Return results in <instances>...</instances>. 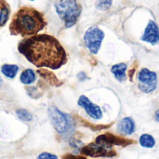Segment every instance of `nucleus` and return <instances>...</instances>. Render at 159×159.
Here are the masks:
<instances>
[{"label": "nucleus", "instance_id": "nucleus-1", "mask_svg": "<svg viewBox=\"0 0 159 159\" xmlns=\"http://www.w3.org/2000/svg\"><path fill=\"white\" fill-rule=\"evenodd\" d=\"M19 52L38 68L60 69L67 62V54L61 43L48 34H34L21 40Z\"/></svg>", "mask_w": 159, "mask_h": 159}, {"label": "nucleus", "instance_id": "nucleus-2", "mask_svg": "<svg viewBox=\"0 0 159 159\" xmlns=\"http://www.w3.org/2000/svg\"><path fill=\"white\" fill-rule=\"evenodd\" d=\"M46 24L44 15L40 11L33 7H23L14 15L9 31L13 35L32 36L43 30Z\"/></svg>", "mask_w": 159, "mask_h": 159}, {"label": "nucleus", "instance_id": "nucleus-3", "mask_svg": "<svg viewBox=\"0 0 159 159\" xmlns=\"http://www.w3.org/2000/svg\"><path fill=\"white\" fill-rule=\"evenodd\" d=\"M48 116L55 130L62 137H70L75 131V122L69 114L59 110L55 105H51L48 110Z\"/></svg>", "mask_w": 159, "mask_h": 159}, {"label": "nucleus", "instance_id": "nucleus-4", "mask_svg": "<svg viewBox=\"0 0 159 159\" xmlns=\"http://www.w3.org/2000/svg\"><path fill=\"white\" fill-rule=\"evenodd\" d=\"M55 9L59 18L64 22L65 28L73 27L78 20L82 7L77 0H58Z\"/></svg>", "mask_w": 159, "mask_h": 159}, {"label": "nucleus", "instance_id": "nucleus-5", "mask_svg": "<svg viewBox=\"0 0 159 159\" xmlns=\"http://www.w3.org/2000/svg\"><path fill=\"white\" fill-rule=\"evenodd\" d=\"M104 33L98 26L89 27L84 34V42L91 54H97L101 48Z\"/></svg>", "mask_w": 159, "mask_h": 159}, {"label": "nucleus", "instance_id": "nucleus-6", "mask_svg": "<svg viewBox=\"0 0 159 159\" xmlns=\"http://www.w3.org/2000/svg\"><path fill=\"white\" fill-rule=\"evenodd\" d=\"M138 81H139V89L143 93H151L156 90L157 87V75L147 69L143 68L138 73Z\"/></svg>", "mask_w": 159, "mask_h": 159}, {"label": "nucleus", "instance_id": "nucleus-7", "mask_svg": "<svg viewBox=\"0 0 159 159\" xmlns=\"http://www.w3.org/2000/svg\"><path fill=\"white\" fill-rule=\"evenodd\" d=\"M80 152L82 155L91 157H113L116 155V152L112 150V147L99 144L97 143H92L83 146Z\"/></svg>", "mask_w": 159, "mask_h": 159}, {"label": "nucleus", "instance_id": "nucleus-8", "mask_svg": "<svg viewBox=\"0 0 159 159\" xmlns=\"http://www.w3.org/2000/svg\"><path fill=\"white\" fill-rule=\"evenodd\" d=\"M77 103L80 107H82L86 111V113L91 118L96 119V120L102 118V111L101 107L98 106L97 104L93 103L88 97H86L84 95L80 96Z\"/></svg>", "mask_w": 159, "mask_h": 159}, {"label": "nucleus", "instance_id": "nucleus-9", "mask_svg": "<svg viewBox=\"0 0 159 159\" xmlns=\"http://www.w3.org/2000/svg\"><path fill=\"white\" fill-rule=\"evenodd\" d=\"M95 143H99V144H102L108 147H112L113 145H120V146H126L128 144L132 143V141L127 140L125 138L122 137H118V136H115L111 133H107V134H103V135H100L97 137Z\"/></svg>", "mask_w": 159, "mask_h": 159}, {"label": "nucleus", "instance_id": "nucleus-10", "mask_svg": "<svg viewBox=\"0 0 159 159\" xmlns=\"http://www.w3.org/2000/svg\"><path fill=\"white\" fill-rule=\"evenodd\" d=\"M143 41L147 42L153 46L159 44V27L155 20H149L143 34L141 38Z\"/></svg>", "mask_w": 159, "mask_h": 159}, {"label": "nucleus", "instance_id": "nucleus-11", "mask_svg": "<svg viewBox=\"0 0 159 159\" xmlns=\"http://www.w3.org/2000/svg\"><path fill=\"white\" fill-rule=\"evenodd\" d=\"M117 130L122 135H131L135 131V122L131 117H125L117 125Z\"/></svg>", "mask_w": 159, "mask_h": 159}, {"label": "nucleus", "instance_id": "nucleus-12", "mask_svg": "<svg viewBox=\"0 0 159 159\" xmlns=\"http://www.w3.org/2000/svg\"><path fill=\"white\" fill-rule=\"evenodd\" d=\"M127 69H128L127 64L124 62H121V63H117L112 66L111 72L118 81L123 82L127 79Z\"/></svg>", "mask_w": 159, "mask_h": 159}, {"label": "nucleus", "instance_id": "nucleus-13", "mask_svg": "<svg viewBox=\"0 0 159 159\" xmlns=\"http://www.w3.org/2000/svg\"><path fill=\"white\" fill-rule=\"evenodd\" d=\"M10 14V7L6 0H0V27H3L7 22Z\"/></svg>", "mask_w": 159, "mask_h": 159}, {"label": "nucleus", "instance_id": "nucleus-14", "mask_svg": "<svg viewBox=\"0 0 159 159\" xmlns=\"http://www.w3.org/2000/svg\"><path fill=\"white\" fill-rule=\"evenodd\" d=\"M37 73L39 74V75L46 81L48 82V84L50 85H54V86H60L61 83L60 81L58 80V78L55 76L54 74H52L50 71L48 70H46V69H41V70H38Z\"/></svg>", "mask_w": 159, "mask_h": 159}, {"label": "nucleus", "instance_id": "nucleus-15", "mask_svg": "<svg viewBox=\"0 0 159 159\" xmlns=\"http://www.w3.org/2000/svg\"><path fill=\"white\" fill-rule=\"evenodd\" d=\"M20 82L24 85H32L36 80V75L34 70L32 69H26L24 70L20 75Z\"/></svg>", "mask_w": 159, "mask_h": 159}, {"label": "nucleus", "instance_id": "nucleus-16", "mask_svg": "<svg viewBox=\"0 0 159 159\" xmlns=\"http://www.w3.org/2000/svg\"><path fill=\"white\" fill-rule=\"evenodd\" d=\"M19 71V66L15 64H4L1 67V72L2 74L8 77V78H14Z\"/></svg>", "mask_w": 159, "mask_h": 159}, {"label": "nucleus", "instance_id": "nucleus-17", "mask_svg": "<svg viewBox=\"0 0 159 159\" xmlns=\"http://www.w3.org/2000/svg\"><path fill=\"white\" fill-rule=\"evenodd\" d=\"M139 143L144 148H153L156 145V140H155V138L152 135L146 134V133L145 134H143L140 137Z\"/></svg>", "mask_w": 159, "mask_h": 159}, {"label": "nucleus", "instance_id": "nucleus-18", "mask_svg": "<svg viewBox=\"0 0 159 159\" xmlns=\"http://www.w3.org/2000/svg\"><path fill=\"white\" fill-rule=\"evenodd\" d=\"M16 115H17V116L20 119V120H22V121H25V122H30V121H32L33 120V115L30 113V112H28L26 109H22V108H20V109H18L17 111H16Z\"/></svg>", "mask_w": 159, "mask_h": 159}, {"label": "nucleus", "instance_id": "nucleus-19", "mask_svg": "<svg viewBox=\"0 0 159 159\" xmlns=\"http://www.w3.org/2000/svg\"><path fill=\"white\" fill-rule=\"evenodd\" d=\"M112 3H113V0H95L96 7L101 11L108 10L111 7Z\"/></svg>", "mask_w": 159, "mask_h": 159}, {"label": "nucleus", "instance_id": "nucleus-20", "mask_svg": "<svg viewBox=\"0 0 159 159\" xmlns=\"http://www.w3.org/2000/svg\"><path fill=\"white\" fill-rule=\"evenodd\" d=\"M27 93H28V95L32 99H34V100L39 99L43 95V93L42 92H39L38 89H37V88H35V87H30V88H28L27 89Z\"/></svg>", "mask_w": 159, "mask_h": 159}, {"label": "nucleus", "instance_id": "nucleus-21", "mask_svg": "<svg viewBox=\"0 0 159 159\" xmlns=\"http://www.w3.org/2000/svg\"><path fill=\"white\" fill-rule=\"evenodd\" d=\"M69 144H70L71 147H73V148H75L76 150H81V148L84 146L82 142H80V141L75 139V138H70L69 139Z\"/></svg>", "mask_w": 159, "mask_h": 159}, {"label": "nucleus", "instance_id": "nucleus-22", "mask_svg": "<svg viewBox=\"0 0 159 159\" xmlns=\"http://www.w3.org/2000/svg\"><path fill=\"white\" fill-rule=\"evenodd\" d=\"M36 159H58V157L53 154L44 152V153H41Z\"/></svg>", "mask_w": 159, "mask_h": 159}, {"label": "nucleus", "instance_id": "nucleus-23", "mask_svg": "<svg viewBox=\"0 0 159 159\" xmlns=\"http://www.w3.org/2000/svg\"><path fill=\"white\" fill-rule=\"evenodd\" d=\"M62 159H88V158H86L85 157H79V156H74V155L68 154V155L63 156V157H62Z\"/></svg>", "mask_w": 159, "mask_h": 159}, {"label": "nucleus", "instance_id": "nucleus-24", "mask_svg": "<svg viewBox=\"0 0 159 159\" xmlns=\"http://www.w3.org/2000/svg\"><path fill=\"white\" fill-rule=\"evenodd\" d=\"M77 78L80 80V81H84L87 79V75L84 73V72H80L78 75H77Z\"/></svg>", "mask_w": 159, "mask_h": 159}, {"label": "nucleus", "instance_id": "nucleus-25", "mask_svg": "<svg viewBox=\"0 0 159 159\" xmlns=\"http://www.w3.org/2000/svg\"><path fill=\"white\" fill-rule=\"evenodd\" d=\"M155 118H156V120L159 122V109L157 110V112H156V114H155Z\"/></svg>", "mask_w": 159, "mask_h": 159}, {"label": "nucleus", "instance_id": "nucleus-26", "mask_svg": "<svg viewBox=\"0 0 159 159\" xmlns=\"http://www.w3.org/2000/svg\"><path fill=\"white\" fill-rule=\"evenodd\" d=\"M1 85H2V78L0 77V87H1Z\"/></svg>", "mask_w": 159, "mask_h": 159}, {"label": "nucleus", "instance_id": "nucleus-27", "mask_svg": "<svg viewBox=\"0 0 159 159\" xmlns=\"http://www.w3.org/2000/svg\"><path fill=\"white\" fill-rule=\"evenodd\" d=\"M30 1H34V0H30Z\"/></svg>", "mask_w": 159, "mask_h": 159}]
</instances>
